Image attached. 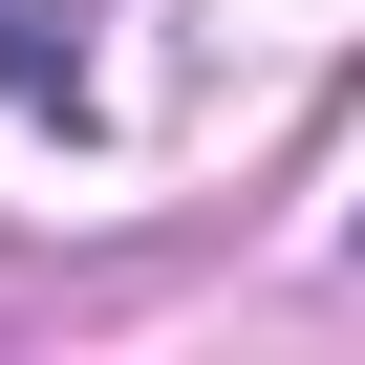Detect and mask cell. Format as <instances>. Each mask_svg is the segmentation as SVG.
<instances>
[{"label":"cell","instance_id":"cell-1","mask_svg":"<svg viewBox=\"0 0 365 365\" xmlns=\"http://www.w3.org/2000/svg\"><path fill=\"white\" fill-rule=\"evenodd\" d=\"M0 86L22 108H86V0H0Z\"/></svg>","mask_w":365,"mask_h":365}]
</instances>
